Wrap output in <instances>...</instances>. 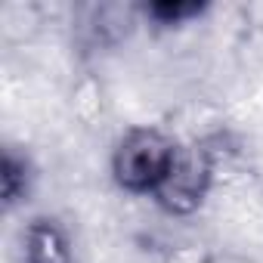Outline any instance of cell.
I'll use <instances>...</instances> for the list:
<instances>
[{
    "label": "cell",
    "mask_w": 263,
    "mask_h": 263,
    "mask_svg": "<svg viewBox=\"0 0 263 263\" xmlns=\"http://www.w3.org/2000/svg\"><path fill=\"white\" fill-rule=\"evenodd\" d=\"M22 254L25 263H74V245L65 229L50 214H41L22 229Z\"/></svg>",
    "instance_id": "277c9868"
},
{
    "label": "cell",
    "mask_w": 263,
    "mask_h": 263,
    "mask_svg": "<svg viewBox=\"0 0 263 263\" xmlns=\"http://www.w3.org/2000/svg\"><path fill=\"white\" fill-rule=\"evenodd\" d=\"M201 13H204V4H149V7H143V19L155 22L158 28L183 25Z\"/></svg>",
    "instance_id": "52a82bcc"
},
{
    "label": "cell",
    "mask_w": 263,
    "mask_h": 263,
    "mask_svg": "<svg viewBox=\"0 0 263 263\" xmlns=\"http://www.w3.org/2000/svg\"><path fill=\"white\" fill-rule=\"evenodd\" d=\"M217 155L211 149L208 140H192V143H180L177 155H174V164L164 177V183L158 186V192L152 195L158 201V208L171 217H189L195 214L214 180H217Z\"/></svg>",
    "instance_id": "7a4b0ae2"
},
{
    "label": "cell",
    "mask_w": 263,
    "mask_h": 263,
    "mask_svg": "<svg viewBox=\"0 0 263 263\" xmlns=\"http://www.w3.org/2000/svg\"><path fill=\"white\" fill-rule=\"evenodd\" d=\"M164 263H214V254L201 245H174L167 248Z\"/></svg>",
    "instance_id": "ba28073f"
},
{
    "label": "cell",
    "mask_w": 263,
    "mask_h": 263,
    "mask_svg": "<svg viewBox=\"0 0 263 263\" xmlns=\"http://www.w3.org/2000/svg\"><path fill=\"white\" fill-rule=\"evenodd\" d=\"M143 22V7L134 4H87L74 16V41L90 50H111L130 41Z\"/></svg>",
    "instance_id": "3957f363"
},
{
    "label": "cell",
    "mask_w": 263,
    "mask_h": 263,
    "mask_svg": "<svg viewBox=\"0 0 263 263\" xmlns=\"http://www.w3.org/2000/svg\"><path fill=\"white\" fill-rule=\"evenodd\" d=\"M71 108L84 124H99L105 118V90L96 74H81L71 87Z\"/></svg>",
    "instance_id": "8992f818"
},
{
    "label": "cell",
    "mask_w": 263,
    "mask_h": 263,
    "mask_svg": "<svg viewBox=\"0 0 263 263\" xmlns=\"http://www.w3.org/2000/svg\"><path fill=\"white\" fill-rule=\"evenodd\" d=\"M180 143L161 127H130L111 152V177L130 195H155Z\"/></svg>",
    "instance_id": "6da1fadb"
},
{
    "label": "cell",
    "mask_w": 263,
    "mask_h": 263,
    "mask_svg": "<svg viewBox=\"0 0 263 263\" xmlns=\"http://www.w3.org/2000/svg\"><path fill=\"white\" fill-rule=\"evenodd\" d=\"M31 161L28 155H19L13 146L4 149V161H0V198H4V208L13 211L19 201L28 198L31 192Z\"/></svg>",
    "instance_id": "5b68a950"
},
{
    "label": "cell",
    "mask_w": 263,
    "mask_h": 263,
    "mask_svg": "<svg viewBox=\"0 0 263 263\" xmlns=\"http://www.w3.org/2000/svg\"><path fill=\"white\" fill-rule=\"evenodd\" d=\"M214 263H251L245 257H214Z\"/></svg>",
    "instance_id": "9c48e42d"
}]
</instances>
